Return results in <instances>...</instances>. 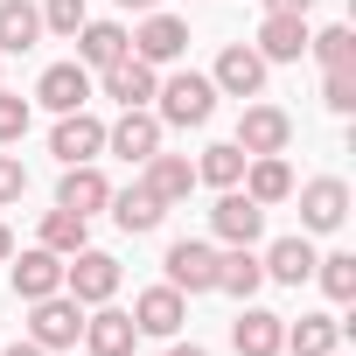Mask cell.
<instances>
[{
	"label": "cell",
	"mask_w": 356,
	"mask_h": 356,
	"mask_svg": "<svg viewBox=\"0 0 356 356\" xmlns=\"http://www.w3.org/2000/svg\"><path fill=\"white\" fill-rule=\"evenodd\" d=\"M154 98H161V126H210V112H217V84L210 77H196V70H175L168 84H154Z\"/></svg>",
	"instance_id": "6da1fadb"
},
{
	"label": "cell",
	"mask_w": 356,
	"mask_h": 356,
	"mask_svg": "<svg viewBox=\"0 0 356 356\" xmlns=\"http://www.w3.org/2000/svg\"><path fill=\"white\" fill-rule=\"evenodd\" d=\"M342 342V321L335 314H300V321H286V342L280 349H293V356H328Z\"/></svg>",
	"instance_id": "4316f807"
},
{
	"label": "cell",
	"mask_w": 356,
	"mask_h": 356,
	"mask_svg": "<svg viewBox=\"0 0 356 356\" xmlns=\"http://www.w3.org/2000/svg\"><path fill=\"white\" fill-rule=\"evenodd\" d=\"M35 98H42L49 112H84V105H91V70H84V63H49L42 84H35Z\"/></svg>",
	"instance_id": "2e32d148"
},
{
	"label": "cell",
	"mask_w": 356,
	"mask_h": 356,
	"mask_svg": "<svg viewBox=\"0 0 356 356\" xmlns=\"http://www.w3.org/2000/svg\"><path fill=\"white\" fill-rule=\"evenodd\" d=\"M266 15H314V0H266Z\"/></svg>",
	"instance_id": "d590c367"
},
{
	"label": "cell",
	"mask_w": 356,
	"mask_h": 356,
	"mask_svg": "<svg viewBox=\"0 0 356 356\" xmlns=\"http://www.w3.org/2000/svg\"><path fill=\"white\" fill-rule=\"evenodd\" d=\"M286 140H293V119L280 105H245V119H238V147L245 154H286Z\"/></svg>",
	"instance_id": "8fae6325"
},
{
	"label": "cell",
	"mask_w": 356,
	"mask_h": 356,
	"mask_svg": "<svg viewBox=\"0 0 356 356\" xmlns=\"http://www.w3.org/2000/svg\"><path fill=\"white\" fill-rule=\"evenodd\" d=\"M140 168H147L140 182H147L168 210H175V203H189V189H196V161H189V154H147Z\"/></svg>",
	"instance_id": "5bb4252c"
},
{
	"label": "cell",
	"mask_w": 356,
	"mask_h": 356,
	"mask_svg": "<svg viewBox=\"0 0 356 356\" xmlns=\"http://www.w3.org/2000/svg\"><path fill=\"white\" fill-rule=\"evenodd\" d=\"M119 8H126V15H154V8H161V0H119Z\"/></svg>",
	"instance_id": "f35d334b"
},
{
	"label": "cell",
	"mask_w": 356,
	"mask_h": 356,
	"mask_svg": "<svg viewBox=\"0 0 356 356\" xmlns=\"http://www.w3.org/2000/svg\"><path fill=\"white\" fill-rule=\"evenodd\" d=\"M161 266H168L175 293H217V245H203V238H175Z\"/></svg>",
	"instance_id": "277c9868"
},
{
	"label": "cell",
	"mask_w": 356,
	"mask_h": 356,
	"mask_svg": "<svg viewBox=\"0 0 356 356\" xmlns=\"http://www.w3.org/2000/svg\"><path fill=\"white\" fill-rule=\"evenodd\" d=\"M259 266H266V280H280V286H300V280L314 273V245H307V238H273V252H266Z\"/></svg>",
	"instance_id": "484cf974"
},
{
	"label": "cell",
	"mask_w": 356,
	"mask_h": 356,
	"mask_svg": "<svg viewBox=\"0 0 356 356\" xmlns=\"http://www.w3.org/2000/svg\"><path fill=\"white\" fill-rule=\"evenodd\" d=\"M154 84H161V77H154V63H140L133 49H126L112 70H98V91H105L119 112H133V105H154Z\"/></svg>",
	"instance_id": "8992f818"
},
{
	"label": "cell",
	"mask_w": 356,
	"mask_h": 356,
	"mask_svg": "<svg viewBox=\"0 0 356 356\" xmlns=\"http://www.w3.org/2000/svg\"><path fill=\"white\" fill-rule=\"evenodd\" d=\"M126 49H133V35H126L119 22H84V29H77V63H84V70H112Z\"/></svg>",
	"instance_id": "44dd1931"
},
{
	"label": "cell",
	"mask_w": 356,
	"mask_h": 356,
	"mask_svg": "<svg viewBox=\"0 0 356 356\" xmlns=\"http://www.w3.org/2000/svg\"><path fill=\"white\" fill-rule=\"evenodd\" d=\"M321 105L328 112H356V70H328L321 77Z\"/></svg>",
	"instance_id": "1f68e13d"
},
{
	"label": "cell",
	"mask_w": 356,
	"mask_h": 356,
	"mask_svg": "<svg viewBox=\"0 0 356 356\" xmlns=\"http://www.w3.org/2000/svg\"><path fill=\"white\" fill-rule=\"evenodd\" d=\"M63 293H70L77 307L112 300V293H119V259H112V252H91V245L70 252V259H63Z\"/></svg>",
	"instance_id": "7a4b0ae2"
},
{
	"label": "cell",
	"mask_w": 356,
	"mask_h": 356,
	"mask_svg": "<svg viewBox=\"0 0 356 356\" xmlns=\"http://www.w3.org/2000/svg\"><path fill=\"white\" fill-rule=\"evenodd\" d=\"M84 342H91V356H133L140 328H133V314H119V307L98 300V314H84Z\"/></svg>",
	"instance_id": "d6986e66"
},
{
	"label": "cell",
	"mask_w": 356,
	"mask_h": 356,
	"mask_svg": "<svg viewBox=\"0 0 356 356\" xmlns=\"http://www.w3.org/2000/svg\"><path fill=\"white\" fill-rule=\"evenodd\" d=\"M210 231H217L224 245H259V231H266V210H259L245 189H224V196H217V210H210Z\"/></svg>",
	"instance_id": "30bf717a"
},
{
	"label": "cell",
	"mask_w": 356,
	"mask_h": 356,
	"mask_svg": "<svg viewBox=\"0 0 356 356\" xmlns=\"http://www.w3.org/2000/svg\"><path fill=\"white\" fill-rule=\"evenodd\" d=\"M182 321H189V300L175 293V286H147L133 300V328L140 335H182Z\"/></svg>",
	"instance_id": "4fadbf2b"
},
{
	"label": "cell",
	"mask_w": 356,
	"mask_h": 356,
	"mask_svg": "<svg viewBox=\"0 0 356 356\" xmlns=\"http://www.w3.org/2000/svg\"><path fill=\"white\" fill-rule=\"evenodd\" d=\"M84 238H91V217H77V210H42V245H49L56 259L84 252Z\"/></svg>",
	"instance_id": "f1b7e54d"
},
{
	"label": "cell",
	"mask_w": 356,
	"mask_h": 356,
	"mask_svg": "<svg viewBox=\"0 0 356 356\" xmlns=\"http://www.w3.org/2000/svg\"><path fill=\"white\" fill-rule=\"evenodd\" d=\"M217 286L238 293V300H252V293L266 286V266L252 259V245H224V252H217Z\"/></svg>",
	"instance_id": "cb8c5ba5"
},
{
	"label": "cell",
	"mask_w": 356,
	"mask_h": 356,
	"mask_svg": "<svg viewBox=\"0 0 356 356\" xmlns=\"http://www.w3.org/2000/svg\"><path fill=\"white\" fill-rule=\"evenodd\" d=\"M161 217H168V203H161L147 182H133V189H119V196H112V224H119V231H133V238H140V231H161Z\"/></svg>",
	"instance_id": "603a6c76"
},
{
	"label": "cell",
	"mask_w": 356,
	"mask_h": 356,
	"mask_svg": "<svg viewBox=\"0 0 356 356\" xmlns=\"http://www.w3.org/2000/svg\"><path fill=\"white\" fill-rule=\"evenodd\" d=\"M168 356H210V349H203V342H175Z\"/></svg>",
	"instance_id": "ab89813d"
},
{
	"label": "cell",
	"mask_w": 356,
	"mask_h": 356,
	"mask_svg": "<svg viewBox=\"0 0 356 356\" xmlns=\"http://www.w3.org/2000/svg\"><path fill=\"white\" fill-rule=\"evenodd\" d=\"M105 147L140 168L147 154H161V119H154L147 105H133V112H119V126H105Z\"/></svg>",
	"instance_id": "9c48e42d"
},
{
	"label": "cell",
	"mask_w": 356,
	"mask_h": 356,
	"mask_svg": "<svg viewBox=\"0 0 356 356\" xmlns=\"http://www.w3.org/2000/svg\"><path fill=\"white\" fill-rule=\"evenodd\" d=\"M8 259H15V231H8V224H0V266H8Z\"/></svg>",
	"instance_id": "74e56055"
},
{
	"label": "cell",
	"mask_w": 356,
	"mask_h": 356,
	"mask_svg": "<svg viewBox=\"0 0 356 356\" xmlns=\"http://www.w3.org/2000/svg\"><path fill=\"white\" fill-rule=\"evenodd\" d=\"M29 133V98H15V91H0V147H15Z\"/></svg>",
	"instance_id": "d6a6232c"
},
{
	"label": "cell",
	"mask_w": 356,
	"mask_h": 356,
	"mask_svg": "<svg viewBox=\"0 0 356 356\" xmlns=\"http://www.w3.org/2000/svg\"><path fill=\"white\" fill-rule=\"evenodd\" d=\"M314 273H321V293H328V300H356V259H349V252L314 259Z\"/></svg>",
	"instance_id": "4dcf8cb0"
},
{
	"label": "cell",
	"mask_w": 356,
	"mask_h": 356,
	"mask_svg": "<svg viewBox=\"0 0 356 356\" xmlns=\"http://www.w3.org/2000/svg\"><path fill=\"white\" fill-rule=\"evenodd\" d=\"M245 147L238 140H217V147H203V161H196V182H210V189H238L245 182Z\"/></svg>",
	"instance_id": "83f0119b"
},
{
	"label": "cell",
	"mask_w": 356,
	"mask_h": 356,
	"mask_svg": "<svg viewBox=\"0 0 356 356\" xmlns=\"http://www.w3.org/2000/svg\"><path fill=\"white\" fill-rule=\"evenodd\" d=\"M182 49H189V22H175V15H147V22H140V35H133V56H140V63H154V70H161V63H175Z\"/></svg>",
	"instance_id": "9a60e30c"
},
{
	"label": "cell",
	"mask_w": 356,
	"mask_h": 356,
	"mask_svg": "<svg viewBox=\"0 0 356 356\" xmlns=\"http://www.w3.org/2000/svg\"><path fill=\"white\" fill-rule=\"evenodd\" d=\"M259 56H266V63H293V56H307V15H266V29H259Z\"/></svg>",
	"instance_id": "7402d4cb"
},
{
	"label": "cell",
	"mask_w": 356,
	"mask_h": 356,
	"mask_svg": "<svg viewBox=\"0 0 356 356\" xmlns=\"http://www.w3.org/2000/svg\"><path fill=\"white\" fill-rule=\"evenodd\" d=\"M49 154H56L63 168H77V161H98V154H105V126H98L91 112H56Z\"/></svg>",
	"instance_id": "52a82bcc"
},
{
	"label": "cell",
	"mask_w": 356,
	"mask_h": 356,
	"mask_svg": "<svg viewBox=\"0 0 356 356\" xmlns=\"http://www.w3.org/2000/svg\"><path fill=\"white\" fill-rule=\"evenodd\" d=\"M280 342H286V321H280L273 307H245V314L231 321V349H238V356H280Z\"/></svg>",
	"instance_id": "ac0fdd59"
},
{
	"label": "cell",
	"mask_w": 356,
	"mask_h": 356,
	"mask_svg": "<svg viewBox=\"0 0 356 356\" xmlns=\"http://www.w3.org/2000/svg\"><path fill=\"white\" fill-rule=\"evenodd\" d=\"M210 84H217L224 98H259V91H266V56H259L252 42H231V49L217 56Z\"/></svg>",
	"instance_id": "5b68a950"
},
{
	"label": "cell",
	"mask_w": 356,
	"mask_h": 356,
	"mask_svg": "<svg viewBox=\"0 0 356 356\" xmlns=\"http://www.w3.org/2000/svg\"><path fill=\"white\" fill-rule=\"evenodd\" d=\"M328 356H335V349H328Z\"/></svg>",
	"instance_id": "60d3db41"
},
{
	"label": "cell",
	"mask_w": 356,
	"mask_h": 356,
	"mask_svg": "<svg viewBox=\"0 0 356 356\" xmlns=\"http://www.w3.org/2000/svg\"><path fill=\"white\" fill-rule=\"evenodd\" d=\"M342 217H349V182L314 175L300 189V231H342Z\"/></svg>",
	"instance_id": "ba28073f"
},
{
	"label": "cell",
	"mask_w": 356,
	"mask_h": 356,
	"mask_svg": "<svg viewBox=\"0 0 356 356\" xmlns=\"http://www.w3.org/2000/svg\"><path fill=\"white\" fill-rule=\"evenodd\" d=\"M245 196H252L259 210L286 203V196H293V168H286L280 154H252V161H245Z\"/></svg>",
	"instance_id": "ffe728a7"
},
{
	"label": "cell",
	"mask_w": 356,
	"mask_h": 356,
	"mask_svg": "<svg viewBox=\"0 0 356 356\" xmlns=\"http://www.w3.org/2000/svg\"><path fill=\"white\" fill-rule=\"evenodd\" d=\"M84 335V307L70 300V293H42V300H29V342H42V349H70Z\"/></svg>",
	"instance_id": "3957f363"
},
{
	"label": "cell",
	"mask_w": 356,
	"mask_h": 356,
	"mask_svg": "<svg viewBox=\"0 0 356 356\" xmlns=\"http://www.w3.org/2000/svg\"><path fill=\"white\" fill-rule=\"evenodd\" d=\"M35 35H42V8H29V0H0V56L35 49Z\"/></svg>",
	"instance_id": "d4e9b609"
},
{
	"label": "cell",
	"mask_w": 356,
	"mask_h": 356,
	"mask_svg": "<svg viewBox=\"0 0 356 356\" xmlns=\"http://www.w3.org/2000/svg\"><path fill=\"white\" fill-rule=\"evenodd\" d=\"M8 273H15V293H22V300H42V293H63V259H56L49 245H35V252L8 259Z\"/></svg>",
	"instance_id": "e0dca14e"
},
{
	"label": "cell",
	"mask_w": 356,
	"mask_h": 356,
	"mask_svg": "<svg viewBox=\"0 0 356 356\" xmlns=\"http://www.w3.org/2000/svg\"><path fill=\"white\" fill-rule=\"evenodd\" d=\"M22 196H29V168H22V154H0V210L22 203Z\"/></svg>",
	"instance_id": "e575fe53"
},
{
	"label": "cell",
	"mask_w": 356,
	"mask_h": 356,
	"mask_svg": "<svg viewBox=\"0 0 356 356\" xmlns=\"http://www.w3.org/2000/svg\"><path fill=\"white\" fill-rule=\"evenodd\" d=\"M307 49L321 56V70H356V35L335 22V29H321V35H307Z\"/></svg>",
	"instance_id": "f546056e"
},
{
	"label": "cell",
	"mask_w": 356,
	"mask_h": 356,
	"mask_svg": "<svg viewBox=\"0 0 356 356\" xmlns=\"http://www.w3.org/2000/svg\"><path fill=\"white\" fill-rule=\"evenodd\" d=\"M0 356H49L42 342H15V349H0Z\"/></svg>",
	"instance_id": "8d00e7d4"
},
{
	"label": "cell",
	"mask_w": 356,
	"mask_h": 356,
	"mask_svg": "<svg viewBox=\"0 0 356 356\" xmlns=\"http://www.w3.org/2000/svg\"><path fill=\"white\" fill-rule=\"evenodd\" d=\"M112 203V182L91 168V161H77V168H63V182H56V210H77V217H98Z\"/></svg>",
	"instance_id": "7c38bea8"
},
{
	"label": "cell",
	"mask_w": 356,
	"mask_h": 356,
	"mask_svg": "<svg viewBox=\"0 0 356 356\" xmlns=\"http://www.w3.org/2000/svg\"><path fill=\"white\" fill-rule=\"evenodd\" d=\"M91 15H84V0H49L42 8V29H56V35H77Z\"/></svg>",
	"instance_id": "836d02e7"
}]
</instances>
